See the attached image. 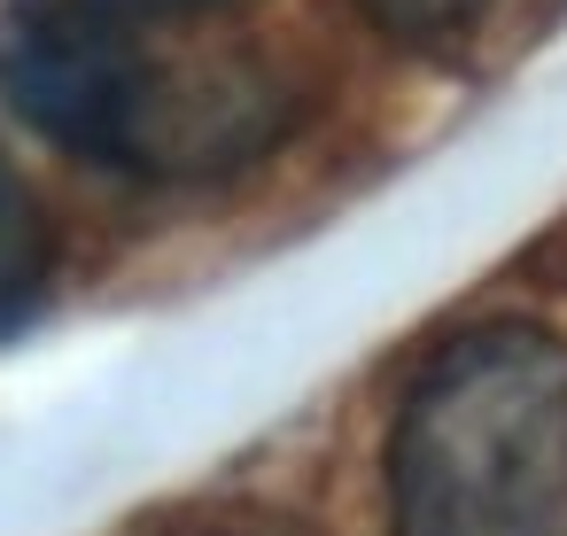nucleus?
Listing matches in <instances>:
<instances>
[{
	"label": "nucleus",
	"instance_id": "2",
	"mask_svg": "<svg viewBox=\"0 0 567 536\" xmlns=\"http://www.w3.org/2000/svg\"><path fill=\"white\" fill-rule=\"evenodd\" d=\"M389 536H567V342L489 319L420 358L396 396Z\"/></svg>",
	"mask_w": 567,
	"mask_h": 536
},
{
	"label": "nucleus",
	"instance_id": "5",
	"mask_svg": "<svg viewBox=\"0 0 567 536\" xmlns=\"http://www.w3.org/2000/svg\"><path fill=\"white\" fill-rule=\"evenodd\" d=\"M40 9H63L79 24H110V32H164V24L226 9V0H40Z\"/></svg>",
	"mask_w": 567,
	"mask_h": 536
},
{
	"label": "nucleus",
	"instance_id": "1",
	"mask_svg": "<svg viewBox=\"0 0 567 536\" xmlns=\"http://www.w3.org/2000/svg\"><path fill=\"white\" fill-rule=\"evenodd\" d=\"M0 94L63 156L156 187L226 179L272 156L303 117V86L265 55L164 48L156 32L79 24L40 0L0 40Z\"/></svg>",
	"mask_w": 567,
	"mask_h": 536
},
{
	"label": "nucleus",
	"instance_id": "4",
	"mask_svg": "<svg viewBox=\"0 0 567 536\" xmlns=\"http://www.w3.org/2000/svg\"><path fill=\"white\" fill-rule=\"evenodd\" d=\"M489 9H497V0H358V17H365L381 40L412 48V55H443V48H458Z\"/></svg>",
	"mask_w": 567,
	"mask_h": 536
},
{
	"label": "nucleus",
	"instance_id": "3",
	"mask_svg": "<svg viewBox=\"0 0 567 536\" xmlns=\"http://www.w3.org/2000/svg\"><path fill=\"white\" fill-rule=\"evenodd\" d=\"M40 280H48V218L17 179V164L0 156V319H17Z\"/></svg>",
	"mask_w": 567,
	"mask_h": 536
}]
</instances>
